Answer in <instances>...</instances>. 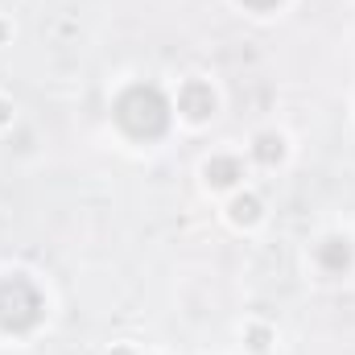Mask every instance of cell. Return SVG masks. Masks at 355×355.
Wrapping results in <instances>:
<instances>
[{"label":"cell","mask_w":355,"mask_h":355,"mask_svg":"<svg viewBox=\"0 0 355 355\" xmlns=\"http://www.w3.org/2000/svg\"><path fill=\"white\" fill-rule=\"evenodd\" d=\"M116 120L132 132V137H157L166 128V99L153 87H132L116 103Z\"/></svg>","instance_id":"cell-1"},{"label":"cell","mask_w":355,"mask_h":355,"mask_svg":"<svg viewBox=\"0 0 355 355\" xmlns=\"http://www.w3.org/2000/svg\"><path fill=\"white\" fill-rule=\"evenodd\" d=\"M21 285H25V277H8V281H0V327H4V331H25V327L37 322L42 302H25V306H21V302H17Z\"/></svg>","instance_id":"cell-2"},{"label":"cell","mask_w":355,"mask_h":355,"mask_svg":"<svg viewBox=\"0 0 355 355\" xmlns=\"http://www.w3.org/2000/svg\"><path fill=\"white\" fill-rule=\"evenodd\" d=\"M182 112H186L190 120H207V116L215 112V95H211V87L190 83V87L182 91Z\"/></svg>","instance_id":"cell-3"},{"label":"cell","mask_w":355,"mask_h":355,"mask_svg":"<svg viewBox=\"0 0 355 355\" xmlns=\"http://www.w3.org/2000/svg\"><path fill=\"white\" fill-rule=\"evenodd\" d=\"M236 174H240V166H236L232 157H219V162H211V166H207V178H211L215 186H232Z\"/></svg>","instance_id":"cell-4"},{"label":"cell","mask_w":355,"mask_h":355,"mask_svg":"<svg viewBox=\"0 0 355 355\" xmlns=\"http://www.w3.org/2000/svg\"><path fill=\"white\" fill-rule=\"evenodd\" d=\"M257 157H261V162L281 157V137H261V141H257Z\"/></svg>","instance_id":"cell-5"},{"label":"cell","mask_w":355,"mask_h":355,"mask_svg":"<svg viewBox=\"0 0 355 355\" xmlns=\"http://www.w3.org/2000/svg\"><path fill=\"white\" fill-rule=\"evenodd\" d=\"M236 219H257V198H240L236 202Z\"/></svg>","instance_id":"cell-6"},{"label":"cell","mask_w":355,"mask_h":355,"mask_svg":"<svg viewBox=\"0 0 355 355\" xmlns=\"http://www.w3.org/2000/svg\"><path fill=\"white\" fill-rule=\"evenodd\" d=\"M252 8H268V4H277V0H248Z\"/></svg>","instance_id":"cell-7"}]
</instances>
